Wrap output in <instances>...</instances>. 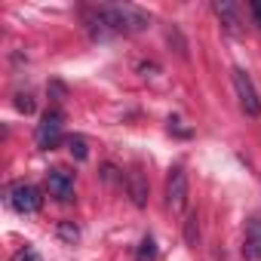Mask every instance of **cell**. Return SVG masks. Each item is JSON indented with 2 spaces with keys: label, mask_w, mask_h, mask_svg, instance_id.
<instances>
[{
  "label": "cell",
  "mask_w": 261,
  "mask_h": 261,
  "mask_svg": "<svg viewBox=\"0 0 261 261\" xmlns=\"http://www.w3.org/2000/svg\"><path fill=\"white\" fill-rule=\"evenodd\" d=\"M13 261H43V258H40L31 246H25V249H19V252L13 255Z\"/></svg>",
  "instance_id": "cell-14"
},
{
  "label": "cell",
  "mask_w": 261,
  "mask_h": 261,
  "mask_svg": "<svg viewBox=\"0 0 261 261\" xmlns=\"http://www.w3.org/2000/svg\"><path fill=\"white\" fill-rule=\"evenodd\" d=\"M249 10H252V19H255V25L261 28V0H252V7H249Z\"/></svg>",
  "instance_id": "cell-16"
},
{
  "label": "cell",
  "mask_w": 261,
  "mask_h": 261,
  "mask_svg": "<svg viewBox=\"0 0 261 261\" xmlns=\"http://www.w3.org/2000/svg\"><path fill=\"white\" fill-rule=\"evenodd\" d=\"M65 142H68V151H71V154H74L77 160H86L89 148H86V139H83V136H68Z\"/></svg>",
  "instance_id": "cell-11"
},
{
  "label": "cell",
  "mask_w": 261,
  "mask_h": 261,
  "mask_svg": "<svg viewBox=\"0 0 261 261\" xmlns=\"http://www.w3.org/2000/svg\"><path fill=\"white\" fill-rule=\"evenodd\" d=\"M212 10L218 13V19L227 25V31H240V16H237V7L230 4V0H215V4H212Z\"/></svg>",
  "instance_id": "cell-9"
},
{
  "label": "cell",
  "mask_w": 261,
  "mask_h": 261,
  "mask_svg": "<svg viewBox=\"0 0 261 261\" xmlns=\"http://www.w3.org/2000/svg\"><path fill=\"white\" fill-rule=\"evenodd\" d=\"M59 237H62V240H68V243H74V240L80 237V230H77V224H74V221H62V224H59Z\"/></svg>",
  "instance_id": "cell-13"
},
{
  "label": "cell",
  "mask_w": 261,
  "mask_h": 261,
  "mask_svg": "<svg viewBox=\"0 0 261 261\" xmlns=\"http://www.w3.org/2000/svg\"><path fill=\"white\" fill-rule=\"evenodd\" d=\"M136 261H157V243H154V237H145V240L139 243Z\"/></svg>",
  "instance_id": "cell-10"
},
{
  "label": "cell",
  "mask_w": 261,
  "mask_h": 261,
  "mask_svg": "<svg viewBox=\"0 0 261 261\" xmlns=\"http://www.w3.org/2000/svg\"><path fill=\"white\" fill-rule=\"evenodd\" d=\"M185 240H188V246H197V240H200V224H197V215H188V221H185Z\"/></svg>",
  "instance_id": "cell-12"
},
{
  "label": "cell",
  "mask_w": 261,
  "mask_h": 261,
  "mask_svg": "<svg viewBox=\"0 0 261 261\" xmlns=\"http://www.w3.org/2000/svg\"><path fill=\"white\" fill-rule=\"evenodd\" d=\"M7 203H10L19 215H34V212H40L43 197H40V191H37L34 185H28V181H16V185L7 188Z\"/></svg>",
  "instance_id": "cell-2"
},
{
  "label": "cell",
  "mask_w": 261,
  "mask_h": 261,
  "mask_svg": "<svg viewBox=\"0 0 261 261\" xmlns=\"http://www.w3.org/2000/svg\"><path fill=\"white\" fill-rule=\"evenodd\" d=\"M126 194L133 200V206H148V178L142 169H129L126 172Z\"/></svg>",
  "instance_id": "cell-8"
},
{
  "label": "cell",
  "mask_w": 261,
  "mask_h": 261,
  "mask_svg": "<svg viewBox=\"0 0 261 261\" xmlns=\"http://www.w3.org/2000/svg\"><path fill=\"white\" fill-rule=\"evenodd\" d=\"M101 13L114 34H139L151 25V16L133 4H111V7H101Z\"/></svg>",
  "instance_id": "cell-1"
},
{
  "label": "cell",
  "mask_w": 261,
  "mask_h": 261,
  "mask_svg": "<svg viewBox=\"0 0 261 261\" xmlns=\"http://www.w3.org/2000/svg\"><path fill=\"white\" fill-rule=\"evenodd\" d=\"M188 206V172L185 166H172L166 175V209L181 215Z\"/></svg>",
  "instance_id": "cell-3"
},
{
  "label": "cell",
  "mask_w": 261,
  "mask_h": 261,
  "mask_svg": "<svg viewBox=\"0 0 261 261\" xmlns=\"http://www.w3.org/2000/svg\"><path fill=\"white\" fill-rule=\"evenodd\" d=\"M62 126H65L62 111H46V114L40 117V123H37V129H34V139H37V145H40L43 151H49V148H56V145L62 142Z\"/></svg>",
  "instance_id": "cell-5"
},
{
  "label": "cell",
  "mask_w": 261,
  "mask_h": 261,
  "mask_svg": "<svg viewBox=\"0 0 261 261\" xmlns=\"http://www.w3.org/2000/svg\"><path fill=\"white\" fill-rule=\"evenodd\" d=\"M46 188H49V194H53L59 203H71V200H74V178H71V172H65V169H49Z\"/></svg>",
  "instance_id": "cell-6"
},
{
  "label": "cell",
  "mask_w": 261,
  "mask_h": 261,
  "mask_svg": "<svg viewBox=\"0 0 261 261\" xmlns=\"http://www.w3.org/2000/svg\"><path fill=\"white\" fill-rule=\"evenodd\" d=\"M230 77H233V89H237V98H240L243 114L258 117V114H261V98H258V92H255V86H252L249 74H246L243 68H233V71H230Z\"/></svg>",
  "instance_id": "cell-4"
},
{
  "label": "cell",
  "mask_w": 261,
  "mask_h": 261,
  "mask_svg": "<svg viewBox=\"0 0 261 261\" xmlns=\"http://www.w3.org/2000/svg\"><path fill=\"white\" fill-rule=\"evenodd\" d=\"M243 258H246V261H261V215H252V218L246 221Z\"/></svg>",
  "instance_id": "cell-7"
},
{
  "label": "cell",
  "mask_w": 261,
  "mask_h": 261,
  "mask_svg": "<svg viewBox=\"0 0 261 261\" xmlns=\"http://www.w3.org/2000/svg\"><path fill=\"white\" fill-rule=\"evenodd\" d=\"M16 108H19V111H25V114H31V111H34L31 95H16Z\"/></svg>",
  "instance_id": "cell-15"
}]
</instances>
